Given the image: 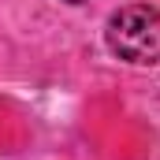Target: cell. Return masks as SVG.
Masks as SVG:
<instances>
[{
	"mask_svg": "<svg viewBox=\"0 0 160 160\" xmlns=\"http://www.w3.org/2000/svg\"><path fill=\"white\" fill-rule=\"evenodd\" d=\"M71 4H82V0H71Z\"/></svg>",
	"mask_w": 160,
	"mask_h": 160,
	"instance_id": "obj_2",
	"label": "cell"
},
{
	"mask_svg": "<svg viewBox=\"0 0 160 160\" xmlns=\"http://www.w3.org/2000/svg\"><path fill=\"white\" fill-rule=\"evenodd\" d=\"M104 38L127 63H160V11L149 4H127L108 19Z\"/></svg>",
	"mask_w": 160,
	"mask_h": 160,
	"instance_id": "obj_1",
	"label": "cell"
}]
</instances>
